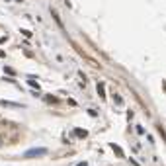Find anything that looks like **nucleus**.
<instances>
[{
  "label": "nucleus",
  "instance_id": "nucleus-4",
  "mask_svg": "<svg viewBox=\"0 0 166 166\" xmlns=\"http://www.w3.org/2000/svg\"><path fill=\"white\" fill-rule=\"evenodd\" d=\"M98 94H100V98H106V90H104V84H102V82L98 84Z\"/></svg>",
  "mask_w": 166,
  "mask_h": 166
},
{
  "label": "nucleus",
  "instance_id": "nucleus-3",
  "mask_svg": "<svg viewBox=\"0 0 166 166\" xmlns=\"http://www.w3.org/2000/svg\"><path fill=\"white\" fill-rule=\"evenodd\" d=\"M43 100H45V102H49V104H59V98H55V96H45Z\"/></svg>",
  "mask_w": 166,
  "mask_h": 166
},
{
  "label": "nucleus",
  "instance_id": "nucleus-2",
  "mask_svg": "<svg viewBox=\"0 0 166 166\" xmlns=\"http://www.w3.org/2000/svg\"><path fill=\"white\" fill-rule=\"evenodd\" d=\"M74 135H76V137H80V139H84V137L88 135V131H84V129H76V131H74Z\"/></svg>",
  "mask_w": 166,
  "mask_h": 166
},
{
  "label": "nucleus",
  "instance_id": "nucleus-5",
  "mask_svg": "<svg viewBox=\"0 0 166 166\" xmlns=\"http://www.w3.org/2000/svg\"><path fill=\"white\" fill-rule=\"evenodd\" d=\"M111 148H113L115 152H117V156H123V152H121V148L117 147V145H111Z\"/></svg>",
  "mask_w": 166,
  "mask_h": 166
},
{
  "label": "nucleus",
  "instance_id": "nucleus-1",
  "mask_svg": "<svg viewBox=\"0 0 166 166\" xmlns=\"http://www.w3.org/2000/svg\"><path fill=\"white\" fill-rule=\"evenodd\" d=\"M45 152H47L45 148H30V151H27L24 156H43Z\"/></svg>",
  "mask_w": 166,
  "mask_h": 166
},
{
  "label": "nucleus",
  "instance_id": "nucleus-6",
  "mask_svg": "<svg viewBox=\"0 0 166 166\" xmlns=\"http://www.w3.org/2000/svg\"><path fill=\"white\" fill-rule=\"evenodd\" d=\"M76 166H88V164H86V162H80V164H76Z\"/></svg>",
  "mask_w": 166,
  "mask_h": 166
}]
</instances>
